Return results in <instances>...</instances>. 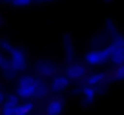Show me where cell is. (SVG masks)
Returning <instances> with one entry per match:
<instances>
[{
  "mask_svg": "<svg viewBox=\"0 0 124 115\" xmlns=\"http://www.w3.org/2000/svg\"><path fill=\"white\" fill-rule=\"evenodd\" d=\"M10 52V63H11V67L15 72H20V70H23L24 67H26V56H24V52L21 50V48H17V47H14L9 51Z\"/></svg>",
  "mask_w": 124,
  "mask_h": 115,
  "instance_id": "cell-4",
  "label": "cell"
},
{
  "mask_svg": "<svg viewBox=\"0 0 124 115\" xmlns=\"http://www.w3.org/2000/svg\"><path fill=\"white\" fill-rule=\"evenodd\" d=\"M113 78H114V79H117V80H123V79H124V63H123V64H120V66L114 70Z\"/></svg>",
  "mask_w": 124,
  "mask_h": 115,
  "instance_id": "cell-13",
  "label": "cell"
},
{
  "mask_svg": "<svg viewBox=\"0 0 124 115\" xmlns=\"http://www.w3.org/2000/svg\"><path fill=\"white\" fill-rule=\"evenodd\" d=\"M83 95H84V97H85V101H86V103H90V102H93V101H94V98H95V96H96L95 87L86 85V86L83 88Z\"/></svg>",
  "mask_w": 124,
  "mask_h": 115,
  "instance_id": "cell-12",
  "label": "cell"
},
{
  "mask_svg": "<svg viewBox=\"0 0 124 115\" xmlns=\"http://www.w3.org/2000/svg\"><path fill=\"white\" fill-rule=\"evenodd\" d=\"M0 68L3 69L4 74L8 75V76H11V75H14V74L16 73V72L12 69V67H11L10 60H8L3 53H0Z\"/></svg>",
  "mask_w": 124,
  "mask_h": 115,
  "instance_id": "cell-10",
  "label": "cell"
},
{
  "mask_svg": "<svg viewBox=\"0 0 124 115\" xmlns=\"http://www.w3.org/2000/svg\"><path fill=\"white\" fill-rule=\"evenodd\" d=\"M43 1H52V0H43Z\"/></svg>",
  "mask_w": 124,
  "mask_h": 115,
  "instance_id": "cell-17",
  "label": "cell"
},
{
  "mask_svg": "<svg viewBox=\"0 0 124 115\" xmlns=\"http://www.w3.org/2000/svg\"><path fill=\"white\" fill-rule=\"evenodd\" d=\"M111 51V60L116 64L124 63V38L117 36L114 38L113 42L108 46Z\"/></svg>",
  "mask_w": 124,
  "mask_h": 115,
  "instance_id": "cell-2",
  "label": "cell"
},
{
  "mask_svg": "<svg viewBox=\"0 0 124 115\" xmlns=\"http://www.w3.org/2000/svg\"><path fill=\"white\" fill-rule=\"evenodd\" d=\"M106 75L103 74V73H94V74H91L89 78H88V80H86V84L89 85V86H93V87H99L105 80H106Z\"/></svg>",
  "mask_w": 124,
  "mask_h": 115,
  "instance_id": "cell-9",
  "label": "cell"
},
{
  "mask_svg": "<svg viewBox=\"0 0 124 115\" xmlns=\"http://www.w3.org/2000/svg\"><path fill=\"white\" fill-rule=\"evenodd\" d=\"M32 3V0H12V4L15 6H18V7H22V6H27Z\"/></svg>",
  "mask_w": 124,
  "mask_h": 115,
  "instance_id": "cell-14",
  "label": "cell"
},
{
  "mask_svg": "<svg viewBox=\"0 0 124 115\" xmlns=\"http://www.w3.org/2000/svg\"><path fill=\"white\" fill-rule=\"evenodd\" d=\"M38 72H39L40 74L45 75V76H46V75L50 76V75L55 72V68H54V66H51V63H49V62H43V63L39 66Z\"/></svg>",
  "mask_w": 124,
  "mask_h": 115,
  "instance_id": "cell-11",
  "label": "cell"
},
{
  "mask_svg": "<svg viewBox=\"0 0 124 115\" xmlns=\"http://www.w3.org/2000/svg\"><path fill=\"white\" fill-rule=\"evenodd\" d=\"M86 69L83 64H79V63H74L72 64L68 69H67V76L68 79H80L84 76Z\"/></svg>",
  "mask_w": 124,
  "mask_h": 115,
  "instance_id": "cell-6",
  "label": "cell"
},
{
  "mask_svg": "<svg viewBox=\"0 0 124 115\" xmlns=\"http://www.w3.org/2000/svg\"><path fill=\"white\" fill-rule=\"evenodd\" d=\"M3 101H4V95L0 92V103H3Z\"/></svg>",
  "mask_w": 124,
  "mask_h": 115,
  "instance_id": "cell-15",
  "label": "cell"
},
{
  "mask_svg": "<svg viewBox=\"0 0 124 115\" xmlns=\"http://www.w3.org/2000/svg\"><path fill=\"white\" fill-rule=\"evenodd\" d=\"M18 96H9V98L5 101L3 107V114L1 115H14L16 111V108L18 105Z\"/></svg>",
  "mask_w": 124,
  "mask_h": 115,
  "instance_id": "cell-5",
  "label": "cell"
},
{
  "mask_svg": "<svg viewBox=\"0 0 124 115\" xmlns=\"http://www.w3.org/2000/svg\"><path fill=\"white\" fill-rule=\"evenodd\" d=\"M14 115H24V114H14Z\"/></svg>",
  "mask_w": 124,
  "mask_h": 115,
  "instance_id": "cell-18",
  "label": "cell"
},
{
  "mask_svg": "<svg viewBox=\"0 0 124 115\" xmlns=\"http://www.w3.org/2000/svg\"><path fill=\"white\" fill-rule=\"evenodd\" d=\"M68 86V76L67 75H57L54 78L51 82V90L54 92H60Z\"/></svg>",
  "mask_w": 124,
  "mask_h": 115,
  "instance_id": "cell-7",
  "label": "cell"
},
{
  "mask_svg": "<svg viewBox=\"0 0 124 115\" xmlns=\"http://www.w3.org/2000/svg\"><path fill=\"white\" fill-rule=\"evenodd\" d=\"M3 1H11L12 3V0H3Z\"/></svg>",
  "mask_w": 124,
  "mask_h": 115,
  "instance_id": "cell-16",
  "label": "cell"
},
{
  "mask_svg": "<svg viewBox=\"0 0 124 115\" xmlns=\"http://www.w3.org/2000/svg\"><path fill=\"white\" fill-rule=\"evenodd\" d=\"M111 58V51L109 47L101 48V50H93L85 56V61L90 66H99L105 63Z\"/></svg>",
  "mask_w": 124,
  "mask_h": 115,
  "instance_id": "cell-3",
  "label": "cell"
},
{
  "mask_svg": "<svg viewBox=\"0 0 124 115\" xmlns=\"http://www.w3.org/2000/svg\"><path fill=\"white\" fill-rule=\"evenodd\" d=\"M62 109H63V102L60 98H55L49 102L46 107V114L47 115H60Z\"/></svg>",
  "mask_w": 124,
  "mask_h": 115,
  "instance_id": "cell-8",
  "label": "cell"
},
{
  "mask_svg": "<svg viewBox=\"0 0 124 115\" xmlns=\"http://www.w3.org/2000/svg\"><path fill=\"white\" fill-rule=\"evenodd\" d=\"M47 91L46 86L43 85L38 79L33 76H22L17 85V96L21 98H31L33 96H41Z\"/></svg>",
  "mask_w": 124,
  "mask_h": 115,
  "instance_id": "cell-1",
  "label": "cell"
}]
</instances>
